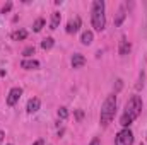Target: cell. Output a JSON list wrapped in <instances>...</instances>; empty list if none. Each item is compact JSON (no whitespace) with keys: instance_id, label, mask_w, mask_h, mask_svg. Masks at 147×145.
I'll return each mask as SVG.
<instances>
[{"instance_id":"cell-1","label":"cell","mask_w":147,"mask_h":145,"mask_svg":"<svg viewBox=\"0 0 147 145\" xmlns=\"http://www.w3.org/2000/svg\"><path fill=\"white\" fill-rule=\"evenodd\" d=\"M140 113H142V99H140V96H132L128 99V103L125 104V111H123V114L120 118V125L123 128H128V125H132L139 118Z\"/></svg>"},{"instance_id":"cell-2","label":"cell","mask_w":147,"mask_h":145,"mask_svg":"<svg viewBox=\"0 0 147 145\" xmlns=\"http://www.w3.org/2000/svg\"><path fill=\"white\" fill-rule=\"evenodd\" d=\"M91 22L96 31H103L106 26V14H105V2L103 0H94L92 9H91Z\"/></svg>"},{"instance_id":"cell-3","label":"cell","mask_w":147,"mask_h":145,"mask_svg":"<svg viewBox=\"0 0 147 145\" xmlns=\"http://www.w3.org/2000/svg\"><path fill=\"white\" fill-rule=\"evenodd\" d=\"M115 111H116V96L111 94L106 97V101L101 106V114H99V121L103 126H108L111 119L115 118Z\"/></svg>"},{"instance_id":"cell-4","label":"cell","mask_w":147,"mask_h":145,"mask_svg":"<svg viewBox=\"0 0 147 145\" xmlns=\"http://www.w3.org/2000/svg\"><path fill=\"white\" fill-rule=\"evenodd\" d=\"M134 144V133L128 128H123L121 132H118L116 138H115V145H132Z\"/></svg>"},{"instance_id":"cell-5","label":"cell","mask_w":147,"mask_h":145,"mask_svg":"<svg viewBox=\"0 0 147 145\" xmlns=\"http://www.w3.org/2000/svg\"><path fill=\"white\" fill-rule=\"evenodd\" d=\"M21 96H22V89L21 87H12L10 92H9V96H7V104L9 106L17 104V101L21 99Z\"/></svg>"},{"instance_id":"cell-6","label":"cell","mask_w":147,"mask_h":145,"mask_svg":"<svg viewBox=\"0 0 147 145\" xmlns=\"http://www.w3.org/2000/svg\"><path fill=\"white\" fill-rule=\"evenodd\" d=\"M80 29V17H74L69 21V24H67V33L69 34H74V33H77Z\"/></svg>"},{"instance_id":"cell-7","label":"cell","mask_w":147,"mask_h":145,"mask_svg":"<svg viewBox=\"0 0 147 145\" xmlns=\"http://www.w3.org/2000/svg\"><path fill=\"white\" fill-rule=\"evenodd\" d=\"M130 50H132V46H130V43L127 41V38H121V39H120V48H118V53H120L121 56H125V55H128V53H130Z\"/></svg>"},{"instance_id":"cell-8","label":"cell","mask_w":147,"mask_h":145,"mask_svg":"<svg viewBox=\"0 0 147 145\" xmlns=\"http://www.w3.org/2000/svg\"><path fill=\"white\" fill-rule=\"evenodd\" d=\"M39 99L38 97H33V99H29L28 101V106H26V111L29 113V114H33V113H36L38 109H39Z\"/></svg>"},{"instance_id":"cell-9","label":"cell","mask_w":147,"mask_h":145,"mask_svg":"<svg viewBox=\"0 0 147 145\" xmlns=\"http://www.w3.org/2000/svg\"><path fill=\"white\" fill-rule=\"evenodd\" d=\"M21 67L26 70H36V68H39V62L38 60H22Z\"/></svg>"},{"instance_id":"cell-10","label":"cell","mask_w":147,"mask_h":145,"mask_svg":"<svg viewBox=\"0 0 147 145\" xmlns=\"http://www.w3.org/2000/svg\"><path fill=\"white\" fill-rule=\"evenodd\" d=\"M86 65V58L80 55V53H75L72 56V67L74 68H80V67H84Z\"/></svg>"},{"instance_id":"cell-11","label":"cell","mask_w":147,"mask_h":145,"mask_svg":"<svg viewBox=\"0 0 147 145\" xmlns=\"http://www.w3.org/2000/svg\"><path fill=\"white\" fill-rule=\"evenodd\" d=\"M60 21H62V14H60V12H53V14H51V24H50V29H57L58 24H60Z\"/></svg>"},{"instance_id":"cell-12","label":"cell","mask_w":147,"mask_h":145,"mask_svg":"<svg viewBox=\"0 0 147 145\" xmlns=\"http://www.w3.org/2000/svg\"><path fill=\"white\" fill-rule=\"evenodd\" d=\"M92 39H94V34H92L91 31H84V33H82V36H80L82 44H87V46L92 43Z\"/></svg>"},{"instance_id":"cell-13","label":"cell","mask_w":147,"mask_h":145,"mask_svg":"<svg viewBox=\"0 0 147 145\" xmlns=\"http://www.w3.org/2000/svg\"><path fill=\"white\" fill-rule=\"evenodd\" d=\"M53 44H55L53 38H45V39L41 41V48H43V50H50V48H53Z\"/></svg>"},{"instance_id":"cell-14","label":"cell","mask_w":147,"mask_h":145,"mask_svg":"<svg viewBox=\"0 0 147 145\" xmlns=\"http://www.w3.org/2000/svg\"><path fill=\"white\" fill-rule=\"evenodd\" d=\"M43 26H45V19L39 17V19L34 21V24H33V31H34V33H39V31L43 29Z\"/></svg>"},{"instance_id":"cell-15","label":"cell","mask_w":147,"mask_h":145,"mask_svg":"<svg viewBox=\"0 0 147 145\" xmlns=\"http://www.w3.org/2000/svg\"><path fill=\"white\" fill-rule=\"evenodd\" d=\"M28 38V33L24 31V29H21V31H16L14 34H12V39H16V41H21V39H26Z\"/></svg>"},{"instance_id":"cell-16","label":"cell","mask_w":147,"mask_h":145,"mask_svg":"<svg viewBox=\"0 0 147 145\" xmlns=\"http://www.w3.org/2000/svg\"><path fill=\"white\" fill-rule=\"evenodd\" d=\"M123 19H125V10H123V7H121L120 12H118V17H116V21H115V26H120V24L123 22Z\"/></svg>"},{"instance_id":"cell-17","label":"cell","mask_w":147,"mask_h":145,"mask_svg":"<svg viewBox=\"0 0 147 145\" xmlns=\"http://www.w3.org/2000/svg\"><path fill=\"white\" fill-rule=\"evenodd\" d=\"M34 51H36V50H34V46H28V48H24L22 55L28 58V56H33V55H34Z\"/></svg>"},{"instance_id":"cell-18","label":"cell","mask_w":147,"mask_h":145,"mask_svg":"<svg viewBox=\"0 0 147 145\" xmlns=\"http://www.w3.org/2000/svg\"><path fill=\"white\" fill-rule=\"evenodd\" d=\"M67 116H69V111H67V108H60V109H58V118L65 119Z\"/></svg>"},{"instance_id":"cell-19","label":"cell","mask_w":147,"mask_h":145,"mask_svg":"<svg viewBox=\"0 0 147 145\" xmlns=\"http://www.w3.org/2000/svg\"><path fill=\"white\" fill-rule=\"evenodd\" d=\"M10 9H12V3H10V2H7V3H5V5L2 7V14H5V12H9Z\"/></svg>"},{"instance_id":"cell-20","label":"cell","mask_w":147,"mask_h":145,"mask_svg":"<svg viewBox=\"0 0 147 145\" xmlns=\"http://www.w3.org/2000/svg\"><path fill=\"white\" fill-rule=\"evenodd\" d=\"M33 145H45V142H43V140L39 138V140H36V142H34V144H33Z\"/></svg>"},{"instance_id":"cell-21","label":"cell","mask_w":147,"mask_h":145,"mask_svg":"<svg viewBox=\"0 0 147 145\" xmlns=\"http://www.w3.org/2000/svg\"><path fill=\"white\" fill-rule=\"evenodd\" d=\"M89 145H99V140H98V138H94V140H92Z\"/></svg>"},{"instance_id":"cell-22","label":"cell","mask_w":147,"mask_h":145,"mask_svg":"<svg viewBox=\"0 0 147 145\" xmlns=\"http://www.w3.org/2000/svg\"><path fill=\"white\" fill-rule=\"evenodd\" d=\"M3 137H5V133H3V132H0V142L3 140Z\"/></svg>"},{"instance_id":"cell-23","label":"cell","mask_w":147,"mask_h":145,"mask_svg":"<svg viewBox=\"0 0 147 145\" xmlns=\"http://www.w3.org/2000/svg\"><path fill=\"white\" fill-rule=\"evenodd\" d=\"M9 145H12V144H9Z\"/></svg>"}]
</instances>
